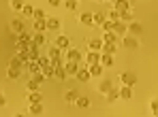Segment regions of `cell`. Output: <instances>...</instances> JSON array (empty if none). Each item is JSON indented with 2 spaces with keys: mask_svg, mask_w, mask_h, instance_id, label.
<instances>
[{
  "mask_svg": "<svg viewBox=\"0 0 158 117\" xmlns=\"http://www.w3.org/2000/svg\"><path fill=\"white\" fill-rule=\"evenodd\" d=\"M32 43H34V45H39V47H41V45H45V43H47L45 32H34V34H32Z\"/></svg>",
  "mask_w": 158,
  "mask_h": 117,
  "instance_id": "obj_18",
  "label": "cell"
},
{
  "mask_svg": "<svg viewBox=\"0 0 158 117\" xmlns=\"http://www.w3.org/2000/svg\"><path fill=\"white\" fill-rule=\"evenodd\" d=\"M64 68H66V72H69V75H73V77H75V75H77V70H79V62H71V60H66V62H64Z\"/></svg>",
  "mask_w": 158,
  "mask_h": 117,
  "instance_id": "obj_15",
  "label": "cell"
},
{
  "mask_svg": "<svg viewBox=\"0 0 158 117\" xmlns=\"http://www.w3.org/2000/svg\"><path fill=\"white\" fill-rule=\"evenodd\" d=\"M120 83H122V85H128V88H132V85L137 83V77H135L132 72H122V75H120Z\"/></svg>",
  "mask_w": 158,
  "mask_h": 117,
  "instance_id": "obj_8",
  "label": "cell"
},
{
  "mask_svg": "<svg viewBox=\"0 0 158 117\" xmlns=\"http://www.w3.org/2000/svg\"><path fill=\"white\" fill-rule=\"evenodd\" d=\"M22 15H24V17H34V6H32V4H24Z\"/></svg>",
  "mask_w": 158,
  "mask_h": 117,
  "instance_id": "obj_36",
  "label": "cell"
},
{
  "mask_svg": "<svg viewBox=\"0 0 158 117\" xmlns=\"http://www.w3.org/2000/svg\"><path fill=\"white\" fill-rule=\"evenodd\" d=\"M52 64L56 66V72H53V77H56L58 81H64V79L69 77V72H66V68L62 66V60H52Z\"/></svg>",
  "mask_w": 158,
  "mask_h": 117,
  "instance_id": "obj_2",
  "label": "cell"
},
{
  "mask_svg": "<svg viewBox=\"0 0 158 117\" xmlns=\"http://www.w3.org/2000/svg\"><path fill=\"white\" fill-rule=\"evenodd\" d=\"M64 98H66V102H75V100H77V98H79V94H77V92H75V89H69Z\"/></svg>",
  "mask_w": 158,
  "mask_h": 117,
  "instance_id": "obj_39",
  "label": "cell"
},
{
  "mask_svg": "<svg viewBox=\"0 0 158 117\" xmlns=\"http://www.w3.org/2000/svg\"><path fill=\"white\" fill-rule=\"evenodd\" d=\"M19 75H22V70H17V68H6V79H19Z\"/></svg>",
  "mask_w": 158,
  "mask_h": 117,
  "instance_id": "obj_31",
  "label": "cell"
},
{
  "mask_svg": "<svg viewBox=\"0 0 158 117\" xmlns=\"http://www.w3.org/2000/svg\"><path fill=\"white\" fill-rule=\"evenodd\" d=\"M17 49L22 51V49H28L30 45H32V34L30 32H22V34H17Z\"/></svg>",
  "mask_w": 158,
  "mask_h": 117,
  "instance_id": "obj_1",
  "label": "cell"
},
{
  "mask_svg": "<svg viewBox=\"0 0 158 117\" xmlns=\"http://www.w3.org/2000/svg\"><path fill=\"white\" fill-rule=\"evenodd\" d=\"M90 77H92V75H90V70L79 66V70H77V75H75V79H77V81H81V83H85V81H90Z\"/></svg>",
  "mask_w": 158,
  "mask_h": 117,
  "instance_id": "obj_12",
  "label": "cell"
},
{
  "mask_svg": "<svg viewBox=\"0 0 158 117\" xmlns=\"http://www.w3.org/2000/svg\"><path fill=\"white\" fill-rule=\"evenodd\" d=\"M34 19H47L45 11H43V9H34Z\"/></svg>",
  "mask_w": 158,
  "mask_h": 117,
  "instance_id": "obj_43",
  "label": "cell"
},
{
  "mask_svg": "<svg viewBox=\"0 0 158 117\" xmlns=\"http://www.w3.org/2000/svg\"><path fill=\"white\" fill-rule=\"evenodd\" d=\"M109 2H115V0H109Z\"/></svg>",
  "mask_w": 158,
  "mask_h": 117,
  "instance_id": "obj_52",
  "label": "cell"
},
{
  "mask_svg": "<svg viewBox=\"0 0 158 117\" xmlns=\"http://www.w3.org/2000/svg\"><path fill=\"white\" fill-rule=\"evenodd\" d=\"M39 64H41V68L43 66H47V64H52V60H49V56H39V60H36Z\"/></svg>",
  "mask_w": 158,
  "mask_h": 117,
  "instance_id": "obj_42",
  "label": "cell"
},
{
  "mask_svg": "<svg viewBox=\"0 0 158 117\" xmlns=\"http://www.w3.org/2000/svg\"><path fill=\"white\" fill-rule=\"evenodd\" d=\"M15 117H24V115H22V113H17V115H15Z\"/></svg>",
  "mask_w": 158,
  "mask_h": 117,
  "instance_id": "obj_50",
  "label": "cell"
},
{
  "mask_svg": "<svg viewBox=\"0 0 158 117\" xmlns=\"http://www.w3.org/2000/svg\"><path fill=\"white\" fill-rule=\"evenodd\" d=\"M105 19H107L105 13H101V11H98V13H94V26H103V21H105Z\"/></svg>",
  "mask_w": 158,
  "mask_h": 117,
  "instance_id": "obj_38",
  "label": "cell"
},
{
  "mask_svg": "<svg viewBox=\"0 0 158 117\" xmlns=\"http://www.w3.org/2000/svg\"><path fill=\"white\" fill-rule=\"evenodd\" d=\"M75 104H77V109H90V98L88 96H79L75 100Z\"/></svg>",
  "mask_w": 158,
  "mask_h": 117,
  "instance_id": "obj_27",
  "label": "cell"
},
{
  "mask_svg": "<svg viewBox=\"0 0 158 117\" xmlns=\"http://www.w3.org/2000/svg\"><path fill=\"white\" fill-rule=\"evenodd\" d=\"M101 28L105 30V32H113V21H109V19H105V21H103V26H101Z\"/></svg>",
  "mask_w": 158,
  "mask_h": 117,
  "instance_id": "obj_44",
  "label": "cell"
},
{
  "mask_svg": "<svg viewBox=\"0 0 158 117\" xmlns=\"http://www.w3.org/2000/svg\"><path fill=\"white\" fill-rule=\"evenodd\" d=\"M53 45H56L58 49L66 51V49H71V38H69V36H64V34H60V36L53 41Z\"/></svg>",
  "mask_w": 158,
  "mask_h": 117,
  "instance_id": "obj_5",
  "label": "cell"
},
{
  "mask_svg": "<svg viewBox=\"0 0 158 117\" xmlns=\"http://www.w3.org/2000/svg\"><path fill=\"white\" fill-rule=\"evenodd\" d=\"M141 32H143V26H141L139 21H135V19H132L131 24H128V34L137 36V34H141Z\"/></svg>",
  "mask_w": 158,
  "mask_h": 117,
  "instance_id": "obj_16",
  "label": "cell"
},
{
  "mask_svg": "<svg viewBox=\"0 0 158 117\" xmlns=\"http://www.w3.org/2000/svg\"><path fill=\"white\" fill-rule=\"evenodd\" d=\"M64 60H71V62H81L83 60V51L77 49V47H71L64 51Z\"/></svg>",
  "mask_w": 158,
  "mask_h": 117,
  "instance_id": "obj_3",
  "label": "cell"
},
{
  "mask_svg": "<svg viewBox=\"0 0 158 117\" xmlns=\"http://www.w3.org/2000/svg\"><path fill=\"white\" fill-rule=\"evenodd\" d=\"M88 49L90 51H103V38H90L88 41Z\"/></svg>",
  "mask_w": 158,
  "mask_h": 117,
  "instance_id": "obj_11",
  "label": "cell"
},
{
  "mask_svg": "<svg viewBox=\"0 0 158 117\" xmlns=\"http://www.w3.org/2000/svg\"><path fill=\"white\" fill-rule=\"evenodd\" d=\"M150 109H152V111H158V98L150 100Z\"/></svg>",
  "mask_w": 158,
  "mask_h": 117,
  "instance_id": "obj_46",
  "label": "cell"
},
{
  "mask_svg": "<svg viewBox=\"0 0 158 117\" xmlns=\"http://www.w3.org/2000/svg\"><path fill=\"white\" fill-rule=\"evenodd\" d=\"M115 51H118V45H115V43H103V53L115 56Z\"/></svg>",
  "mask_w": 158,
  "mask_h": 117,
  "instance_id": "obj_26",
  "label": "cell"
},
{
  "mask_svg": "<svg viewBox=\"0 0 158 117\" xmlns=\"http://www.w3.org/2000/svg\"><path fill=\"white\" fill-rule=\"evenodd\" d=\"M24 64H26V62L19 58V56L11 58V62H9V66H11V68H17V70H24Z\"/></svg>",
  "mask_w": 158,
  "mask_h": 117,
  "instance_id": "obj_21",
  "label": "cell"
},
{
  "mask_svg": "<svg viewBox=\"0 0 158 117\" xmlns=\"http://www.w3.org/2000/svg\"><path fill=\"white\" fill-rule=\"evenodd\" d=\"M120 98H122V100H131L132 98V88L122 85V88H120Z\"/></svg>",
  "mask_w": 158,
  "mask_h": 117,
  "instance_id": "obj_24",
  "label": "cell"
},
{
  "mask_svg": "<svg viewBox=\"0 0 158 117\" xmlns=\"http://www.w3.org/2000/svg\"><path fill=\"white\" fill-rule=\"evenodd\" d=\"M88 70H90L92 77H101L103 75V66L101 64H88Z\"/></svg>",
  "mask_w": 158,
  "mask_h": 117,
  "instance_id": "obj_22",
  "label": "cell"
},
{
  "mask_svg": "<svg viewBox=\"0 0 158 117\" xmlns=\"http://www.w3.org/2000/svg\"><path fill=\"white\" fill-rule=\"evenodd\" d=\"M28 53H30V60H39V45H30L28 47Z\"/></svg>",
  "mask_w": 158,
  "mask_h": 117,
  "instance_id": "obj_34",
  "label": "cell"
},
{
  "mask_svg": "<svg viewBox=\"0 0 158 117\" xmlns=\"http://www.w3.org/2000/svg\"><path fill=\"white\" fill-rule=\"evenodd\" d=\"M113 9H115L118 13L126 11V9H131V0H115V2H113Z\"/></svg>",
  "mask_w": 158,
  "mask_h": 117,
  "instance_id": "obj_19",
  "label": "cell"
},
{
  "mask_svg": "<svg viewBox=\"0 0 158 117\" xmlns=\"http://www.w3.org/2000/svg\"><path fill=\"white\" fill-rule=\"evenodd\" d=\"M113 32H115V36H126V34H128V24H124V21H113Z\"/></svg>",
  "mask_w": 158,
  "mask_h": 117,
  "instance_id": "obj_7",
  "label": "cell"
},
{
  "mask_svg": "<svg viewBox=\"0 0 158 117\" xmlns=\"http://www.w3.org/2000/svg\"><path fill=\"white\" fill-rule=\"evenodd\" d=\"M26 102H28V104L43 102V94H41V92H30V94H26Z\"/></svg>",
  "mask_w": 158,
  "mask_h": 117,
  "instance_id": "obj_9",
  "label": "cell"
},
{
  "mask_svg": "<svg viewBox=\"0 0 158 117\" xmlns=\"http://www.w3.org/2000/svg\"><path fill=\"white\" fill-rule=\"evenodd\" d=\"M11 32L13 34H22V32H26V26H24V19H19V17H15V19H11Z\"/></svg>",
  "mask_w": 158,
  "mask_h": 117,
  "instance_id": "obj_6",
  "label": "cell"
},
{
  "mask_svg": "<svg viewBox=\"0 0 158 117\" xmlns=\"http://www.w3.org/2000/svg\"><path fill=\"white\" fill-rule=\"evenodd\" d=\"M47 56H49V60H62V49H58V47L53 45V47H49Z\"/></svg>",
  "mask_w": 158,
  "mask_h": 117,
  "instance_id": "obj_25",
  "label": "cell"
},
{
  "mask_svg": "<svg viewBox=\"0 0 158 117\" xmlns=\"http://www.w3.org/2000/svg\"><path fill=\"white\" fill-rule=\"evenodd\" d=\"M34 30H36V32H45V30H47L45 19H34Z\"/></svg>",
  "mask_w": 158,
  "mask_h": 117,
  "instance_id": "obj_37",
  "label": "cell"
},
{
  "mask_svg": "<svg viewBox=\"0 0 158 117\" xmlns=\"http://www.w3.org/2000/svg\"><path fill=\"white\" fill-rule=\"evenodd\" d=\"M9 4H11V11H19V13H22V9H24L26 2H24V0H11Z\"/></svg>",
  "mask_w": 158,
  "mask_h": 117,
  "instance_id": "obj_32",
  "label": "cell"
},
{
  "mask_svg": "<svg viewBox=\"0 0 158 117\" xmlns=\"http://www.w3.org/2000/svg\"><path fill=\"white\" fill-rule=\"evenodd\" d=\"M85 62L88 64H101V51H88L85 53Z\"/></svg>",
  "mask_w": 158,
  "mask_h": 117,
  "instance_id": "obj_13",
  "label": "cell"
},
{
  "mask_svg": "<svg viewBox=\"0 0 158 117\" xmlns=\"http://www.w3.org/2000/svg\"><path fill=\"white\" fill-rule=\"evenodd\" d=\"M28 111H30L32 115H41V113L45 111V107H43V102H36V104H28Z\"/></svg>",
  "mask_w": 158,
  "mask_h": 117,
  "instance_id": "obj_23",
  "label": "cell"
},
{
  "mask_svg": "<svg viewBox=\"0 0 158 117\" xmlns=\"http://www.w3.org/2000/svg\"><path fill=\"white\" fill-rule=\"evenodd\" d=\"M39 85H41V83H36L32 77L26 81V89H28V92H39Z\"/></svg>",
  "mask_w": 158,
  "mask_h": 117,
  "instance_id": "obj_33",
  "label": "cell"
},
{
  "mask_svg": "<svg viewBox=\"0 0 158 117\" xmlns=\"http://www.w3.org/2000/svg\"><path fill=\"white\" fill-rule=\"evenodd\" d=\"M45 24H47V30H60V26H62L58 17H47Z\"/></svg>",
  "mask_w": 158,
  "mask_h": 117,
  "instance_id": "obj_20",
  "label": "cell"
},
{
  "mask_svg": "<svg viewBox=\"0 0 158 117\" xmlns=\"http://www.w3.org/2000/svg\"><path fill=\"white\" fill-rule=\"evenodd\" d=\"M111 88H113V81H111L109 77H105V79L98 83V92H101V94H107V92H109Z\"/></svg>",
  "mask_w": 158,
  "mask_h": 117,
  "instance_id": "obj_17",
  "label": "cell"
},
{
  "mask_svg": "<svg viewBox=\"0 0 158 117\" xmlns=\"http://www.w3.org/2000/svg\"><path fill=\"white\" fill-rule=\"evenodd\" d=\"M94 2H103V0H94Z\"/></svg>",
  "mask_w": 158,
  "mask_h": 117,
  "instance_id": "obj_51",
  "label": "cell"
},
{
  "mask_svg": "<svg viewBox=\"0 0 158 117\" xmlns=\"http://www.w3.org/2000/svg\"><path fill=\"white\" fill-rule=\"evenodd\" d=\"M152 113H154V117H158V111H152Z\"/></svg>",
  "mask_w": 158,
  "mask_h": 117,
  "instance_id": "obj_49",
  "label": "cell"
},
{
  "mask_svg": "<svg viewBox=\"0 0 158 117\" xmlns=\"http://www.w3.org/2000/svg\"><path fill=\"white\" fill-rule=\"evenodd\" d=\"M6 104V98H4V94H2V89H0V107H4Z\"/></svg>",
  "mask_w": 158,
  "mask_h": 117,
  "instance_id": "obj_47",
  "label": "cell"
},
{
  "mask_svg": "<svg viewBox=\"0 0 158 117\" xmlns=\"http://www.w3.org/2000/svg\"><path fill=\"white\" fill-rule=\"evenodd\" d=\"M32 79H34L36 83H43V81H45V75H43V72H36V75H32Z\"/></svg>",
  "mask_w": 158,
  "mask_h": 117,
  "instance_id": "obj_45",
  "label": "cell"
},
{
  "mask_svg": "<svg viewBox=\"0 0 158 117\" xmlns=\"http://www.w3.org/2000/svg\"><path fill=\"white\" fill-rule=\"evenodd\" d=\"M64 6H66L69 11H77V6H79V0H64Z\"/></svg>",
  "mask_w": 158,
  "mask_h": 117,
  "instance_id": "obj_40",
  "label": "cell"
},
{
  "mask_svg": "<svg viewBox=\"0 0 158 117\" xmlns=\"http://www.w3.org/2000/svg\"><path fill=\"white\" fill-rule=\"evenodd\" d=\"M120 21H124V24H131V21H132V6L120 13Z\"/></svg>",
  "mask_w": 158,
  "mask_h": 117,
  "instance_id": "obj_29",
  "label": "cell"
},
{
  "mask_svg": "<svg viewBox=\"0 0 158 117\" xmlns=\"http://www.w3.org/2000/svg\"><path fill=\"white\" fill-rule=\"evenodd\" d=\"M47 2H49L52 6H60V4H62V0H47Z\"/></svg>",
  "mask_w": 158,
  "mask_h": 117,
  "instance_id": "obj_48",
  "label": "cell"
},
{
  "mask_svg": "<svg viewBox=\"0 0 158 117\" xmlns=\"http://www.w3.org/2000/svg\"><path fill=\"white\" fill-rule=\"evenodd\" d=\"M122 47H124V49H137V47H139V41H137V36H132V34H126V36H122Z\"/></svg>",
  "mask_w": 158,
  "mask_h": 117,
  "instance_id": "obj_4",
  "label": "cell"
},
{
  "mask_svg": "<svg viewBox=\"0 0 158 117\" xmlns=\"http://www.w3.org/2000/svg\"><path fill=\"white\" fill-rule=\"evenodd\" d=\"M103 43H118L115 32H105V34H103Z\"/></svg>",
  "mask_w": 158,
  "mask_h": 117,
  "instance_id": "obj_35",
  "label": "cell"
},
{
  "mask_svg": "<svg viewBox=\"0 0 158 117\" xmlns=\"http://www.w3.org/2000/svg\"><path fill=\"white\" fill-rule=\"evenodd\" d=\"M107 19H109V21H120V13H118L115 9H111V11L107 13Z\"/></svg>",
  "mask_w": 158,
  "mask_h": 117,
  "instance_id": "obj_41",
  "label": "cell"
},
{
  "mask_svg": "<svg viewBox=\"0 0 158 117\" xmlns=\"http://www.w3.org/2000/svg\"><path fill=\"white\" fill-rule=\"evenodd\" d=\"M118 98H120V88H115V85H113V88L105 94V100H107V102H115Z\"/></svg>",
  "mask_w": 158,
  "mask_h": 117,
  "instance_id": "obj_14",
  "label": "cell"
},
{
  "mask_svg": "<svg viewBox=\"0 0 158 117\" xmlns=\"http://www.w3.org/2000/svg\"><path fill=\"white\" fill-rule=\"evenodd\" d=\"M101 66H103V68L113 66V56H109V53H101Z\"/></svg>",
  "mask_w": 158,
  "mask_h": 117,
  "instance_id": "obj_28",
  "label": "cell"
},
{
  "mask_svg": "<svg viewBox=\"0 0 158 117\" xmlns=\"http://www.w3.org/2000/svg\"><path fill=\"white\" fill-rule=\"evenodd\" d=\"M41 72L45 75V79H49V77H53V72H56V66H53V64H47V66L41 68Z\"/></svg>",
  "mask_w": 158,
  "mask_h": 117,
  "instance_id": "obj_30",
  "label": "cell"
},
{
  "mask_svg": "<svg viewBox=\"0 0 158 117\" xmlns=\"http://www.w3.org/2000/svg\"><path fill=\"white\" fill-rule=\"evenodd\" d=\"M79 21L83 24V26H94V13H79Z\"/></svg>",
  "mask_w": 158,
  "mask_h": 117,
  "instance_id": "obj_10",
  "label": "cell"
}]
</instances>
